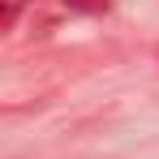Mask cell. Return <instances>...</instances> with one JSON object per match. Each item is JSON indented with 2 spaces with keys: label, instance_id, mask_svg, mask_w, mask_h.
Here are the masks:
<instances>
[{
  "label": "cell",
  "instance_id": "6da1fadb",
  "mask_svg": "<svg viewBox=\"0 0 159 159\" xmlns=\"http://www.w3.org/2000/svg\"><path fill=\"white\" fill-rule=\"evenodd\" d=\"M73 9H103V0H69Z\"/></svg>",
  "mask_w": 159,
  "mask_h": 159
},
{
  "label": "cell",
  "instance_id": "7a4b0ae2",
  "mask_svg": "<svg viewBox=\"0 0 159 159\" xmlns=\"http://www.w3.org/2000/svg\"><path fill=\"white\" fill-rule=\"evenodd\" d=\"M17 4H22V0H17Z\"/></svg>",
  "mask_w": 159,
  "mask_h": 159
}]
</instances>
